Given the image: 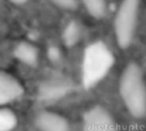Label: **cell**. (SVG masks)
I'll return each mask as SVG.
<instances>
[{
	"mask_svg": "<svg viewBox=\"0 0 146 131\" xmlns=\"http://www.w3.org/2000/svg\"><path fill=\"white\" fill-rule=\"evenodd\" d=\"M87 13L97 20L103 19L107 13L106 0H81Z\"/></svg>",
	"mask_w": 146,
	"mask_h": 131,
	"instance_id": "9",
	"label": "cell"
},
{
	"mask_svg": "<svg viewBox=\"0 0 146 131\" xmlns=\"http://www.w3.org/2000/svg\"><path fill=\"white\" fill-rule=\"evenodd\" d=\"M68 86L63 82H49L45 83L41 88L40 93L41 96L46 100L50 99H57L66 94L68 91Z\"/></svg>",
	"mask_w": 146,
	"mask_h": 131,
	"instance_id": "8",
	"label": "cell"
},
{
	"mask_svg": "<svg viewBox=\"0 0 146 131\" xmlns=\"http://www.w3.org/2000/svg\"><path fill=\"white\" fill-rule=\"evenodd\" d=\"M11 2H13V3H18V4H20V3H24V2H26L27 0H10Z\"/></svg>",
	"mask_w": 146,
	"mask_h": 131,
	"instance_id": "13",
	"label": "cell"
},
{
	"mask_svg": "<svg viewBox=\"0 0 146 131\" xmlns=\"http://www.w3.org/2000/svg\"><path fill=\"white\" fill-rule=\"evenodd\" d=\"M121 101L128 113L136 119L146 117V79L140 64L129 62L122 70L118 82Z\"/></svg>",
	"mask_w": 146,
	"mask_h": 131,
	"instance_id": "1",
	"label": "cell"
},
{
	"mask_svg": "<svg viewBox=\"0 0 146 131\" xmlns=\"http://www.w3.org/2000/svg\"><path fill=\"white\" fill-rule=\"evenodd\" d=\"M37 131H71L68 119L59 112L44 110L38 112L33 119Z\"/></svg>",
	"mask_w": 146,
	"mask_h": 131,
	"instance_id": "5",
	"label": "cell"
},
{
	"mask_svg": "<svg viewBox=\"0 0 146 131\" xmlns=\"http://www.w3.org/2000/svg\"><path fill=\"white\" fill-rule=\"evenodd\" d=\"M25 89L21 82L12 74L0 72V105L6 106L23 96Z\"/></svg>",
	"mask_w": 146,
	"mask_h": 131,
	"instance_id": "6",
	"label": "cell"
},
{
	"mask_svg": "<svg viewBox=\"0 0 146 131\" xmlns=\"http://www.w3.org/2000/svg\"><path fill=\"white\" fill-rule=\"evenodd\" d=\"M17 125V117L7 106H2L0 111V131H12Z\"/></svg>",
	"mask_w": 146,
	"mask_h": 131,
	"instance_id": "10",
	"label": "cell"
},
{
	"mask_svg": "<svg viewBox=\"0 0 146 131\" xmlns=\"http://www.w3.org/2000/svg\"><path fill=\"white\" fill-rule=\"evenodd\" d=\"M114 57L109 48L102 42H96L86 50L83 60V81L87 88L98 84L109 72Z\"/></svg>",
	"mask_w": 146,
	"mask_h": 131,
	"instance_id": "2",
	"label": "cell"
},
{
	"mask_svg": "<svg viewBox=\"0 0 146 131\" xmlns=\"http://www.w3.org/2000/svg\"><path fill=\"white\" fill-rule=\"evenodd\" d=\"M64 37H65V41L68 45H74L78 41L80 38V27L77 26L76 23L71 22L68 26L64 33Z\"/></svg>",
	"mask_w": 146,
	"mask_h": 131,
	"instance_id": "11",
	"label": "cell"
},
{
	"mask_svg": "<svg viewBox=\"0 0 146 131\" xmlns=\"http://www.w3.org/2000/svg\"><path fill=\"white\" fill-rule=\"evenodd\" d=\"M83 131H121L113 115L101 105L87 109L82 118Z\"/></svg>",
	"mask_w": 146,
	"mask_h": 131,
	"instance_id": "4",
	"label": "cell"
},
{
	"mask_svg": "<svg viewBox=\"0 0 146 131\" xmlns=\"http://www.w3.org/2000/svg\"><path fill=\"white\" fill-rule=\"evenodd\" d=\"M141 0H121L114 20L116 42L122 50H127L133 42Z\"/></svg>",
	"mask_w": 146,
	"mask_h": 131,
	"instance_id": "3",
	"label": "cell"
},
{
	"mask_svg": "<svg viewBox=\"0 0 146 131\" xmlns=\"http://www.w3.org/2000/svg\"><path fill=\"white\" fill-rule=\"evenodd\" d=\"M50 1L56 7L68 11L76 10L79 5L77 0H50Z\"/></svg>",
	"mask_w": 146,
	"mask_h": 131,
	"instance_id": "12",
	"label": "cell"
},
{
	"mask_svg": "<svg viewBox=\"0 0 146 131\" xmlns=\"http://www.w3.org/2000/svg\"><path fill=\"white\" fill-rule=\"evenodd\" d=\"M13 54L19 62L27 66L35 67L38 63V49L30 42L21 41L17 44Z\"/></svg>",
	"mask_w": 146,
	"mask_h": 131,
	"instance_id": "7",
	"label": "cell"
}]
</instances>
